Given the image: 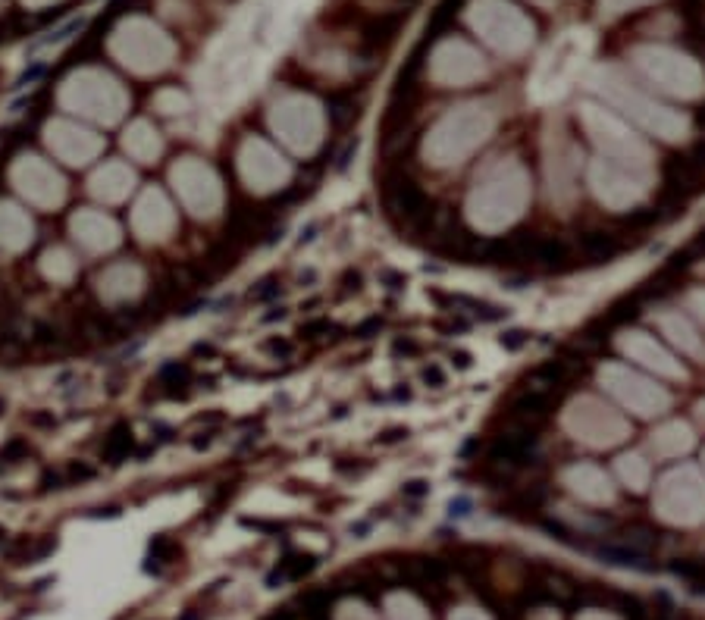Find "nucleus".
I'll list each match as a JSON object with an SVG mask.
<instances>
[{
  "mask_svg": "<svg viewBox=\"0 0 705 620\" xmlns=\"http://www.w3.org/2000/svg\"><path fill=\"white\" fill-rule=\"evenodd\" d=\"M266 348H270V351H279V354H289V342H270Z\"/></svg>",
  "mask_w": 705,
  "mask_h": 620,
  "instance_id": "nucleus-11",
  "label": "nucleus"
},
{
  "mask_svg": "<svg viewBox=\"0 0 705 620\" xmlns=\"http://www.w3.org/2000/svg\"><path fill=\"white\" fill-rule=\"evenodd\" d=\"M405 492H408V495H423V492H427V482H420V480L408 482V486H405Z\"/></svg>",
  "mask_w": 705,
  "mask_h": 620,
  "instance_id": "nucleus-9",
  "label": "nucleus"
},
{
  "mask_svg": "<svg viewBox=\"0 0 705 620\" xmlns=\"http://www.w3.org/2000/svg\"><path fill=\"white\" fill-rule=\"evenodd\" d=\"M405 435H408V429H389V433L380 435V442H386L389 445V442H399V439H405Z\"/></svg>",
  "mask_w": 705,
  "mask_h": 620,
  "instance_id": "nucleus-7",
  "label": "nucleus"
},
{
  "mask_svg": "<svg viewBox=\"0 0 705 620\" xmlns=\"http://www.w3.org/2000/svg\"><path fill=\"white\" fill-rule=\"evenodd\" d=\"M333 329V323L330 320H314V323H304L301 326V336H307V339H317L320 332H330Z\"/></svg>",
  "mask_w": 705,
  "mask_h": 620,
  "instance_id": "nucleus-3",
  "label": "nucleus"
},
{
  "mask_svg": "<svg viewBox=\"0 0 705 620\" xmlns=\"http://www.w3.org/2000/svg\"><path fill=\"white\" fill-rule=\"evenodd\" d=\"M283 317H285V310H283V308H279V310L266 313V317H264V323H276V320H283Z\"/></svg>",
  "mask_w": 705,
  "mask_h": 620,
  "instance_id": "nucleus-12",
  "label": "nucleus"
},
{
  "mask_svg": "<svg viewBox=\"0 0 705 620\" xmlns=\"http://www.w3.org/2000/svg\"><path fill=\"white\" fill-rule=\"evenodd\" d=\"M70 473L75 476V480H92L94 470H92V467H79V464H72V467H70Z\"/></svg>",
  "mask_w": 705,
  "mask_h": 620,
  "instance_id": "nucleus-8",
  "label": "nucleus"
},
{
  "mask_svg": "<svg viewBox=\"0 0 705 620\" xmlns=\"http://www.w3.org/2000/svg\"><path fill=\"white\" fill-rule=\"evenodd\" d=\"M423 379H427V383H436V386H442V373L436 370V367H430V370L423 373Z\"/></svg>",
  "mask_w": 705,
  "mask_h": 620,
  "instance_id": "nucleus-10",
  "label": "nucleus"
},
{
  "mask_svg": "<svg viewBox=\"0 0 705 620\" xmlns=\"http://www.w3.org/2000/svg\"><path fill=\"white\" fill-rule=\"evenodd\" d=\"M380 326H382V320H371V323L361 326V329L354 332V336H358V339H371V332H376V329H380Z\"/></svg>",
  "mask_w": 705,
  "mask_h": 620,
  "instance_id": "nucleus-6",
  "label": "nucleus"
},
{
  "mask_svg": "<svg viewBox=\"0 0 705 620\" xmlns=\"http://www.w3.org/2000/svg\"><path fill=\"white\" fill-rule=\"evenodd\" d=\"M186 377H188V370H186L182 364H167V367L160 370V379H163V383H169V379H186Z\"/></svg>",
  "mask_w": 705,
  "mask_h": 620,
  "instance_id": "nucleus-4",
  "label": "nucleus"
},
{
  "mask_svg": "<svg viewBox=\"0 0 705 620\" xmlns=\"http://www.w3.org/2000/svg\"><path fill=\"white\" fill-rule=\"evenodd\" d=\"M276 295H279L276 279H264L257 289H251V298H255V301H270V298H276Z\"/></svg>",
  "mask_w": 705,
  "mask_h": 620,
  "instance_id": "nucleus-2",
  "label": "nucleus"
},
{
  "mask_svg": "<svg viewBox=\"0 0 705 620\" xmlns=\"http://www.w3.org/2000/svg\"><path fill=\"white\" fill-rule=\"evenodd\" d=\"M524 332H508V336H502V345H505V348H520V345H524Z\"/></svg>",
  "mask_w": 705,
  "mask_h": 620,
  "instance_id": "nucleus-5",
  "label": "nucleus"
},
{
  "mask_svg": "<svg viewBox=\"0 0 705 620\" xmlns=\"http://www.w3.org/2000/svg\"><path fill=\"white\" fill-rule=\"evenodd\" d=\"M129 452H132V429L126 424L113 426L111 439L104 442V458L111 464H122V458H129Z\"/></svg>",
  "mask_w": 705,
  "mask_h": 620,
  "instance_id": "nucleus-1",
  "label": "nucleus"
}]
</instances>
